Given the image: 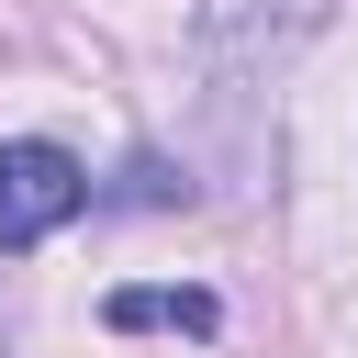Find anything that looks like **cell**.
<instances>
[{"instance_id": "7a4b0ae2", "label": "cell", "mask_w": 358, "mask_h": 358, "mask_svg": "<svg viewBox=\"0 0 358 358\" xmlns=\"http://www.w3.org/2000/svg\"><path fill=\"white\" fill-rule=\"evenodd\" d=\"M112 324H190V336H213V302L201 291H112Z\"/></svg>"}, {"instance_id": "6da1fadb", "label": "cell", "mask_w": 358, "mask_h": 358, "mask_svg": "<svg viewBox=\"0 0 358 358\" xmlns=\"http://www.w3.org/2000/svg\"><path fill=\"white\" fill-rule=\"evenodd\" d=\"M78 201H90V168L56 134H11L0 145V246H45Z\"/></svg>"}]
</instances>
